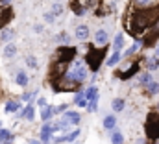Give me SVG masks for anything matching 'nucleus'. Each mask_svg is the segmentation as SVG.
<instances>
[{"instance_id":"obj_5","label":"nucleus","mask_w":159,"mask_h":144,"mask_svg":"<svg viewBox=\"0 0 159 144\" xmlns=\"http://www.w3.org/2000/svg\"><path fill=\"white\" fill-rule=\"evenodd\" d=\"M76 56V50L72 46H59L57 52H56V61L54 63H70Z\"/></svg>"},{"instance_id":"obj_21","label":"nucleus","mask_w":159,"mask_h":144,"mask_svg":"<svg viewBox=\"0 0 159 144\" xmlns=\"http://www.w3.org/2000/svg\"><path fill=\"white\" fill-rule=\"evenodd\" d=\"M115 126H117V118H115L113 115H107V116L104 118V128H106V129H115Z\"/></svg>"},{"instance_id":"obj_14","label":"nucleus","mask_w":159,"mask_h":144,"mask_svg":"<svg viewBox=\"0 0 159 144\" xmlns=\"http://www.w3.org/2000/svg\"><path fill=\"white\" fill-rule=\"evenodd\" d=\"M15 81H17L20 87H26L30 79H28V74H26L24 70H19V72H17V76H15Z\"/></svg>"},{"instance_id":"obj_40","label":"nucleus","mask_w":159,"mask_h":144,"mask_svg":"<svg viewBox=\"0 0 159 144\" xmlns=\"http://www.w3.org/2000/svg\"><path fill=\"white\" fill-rule=\"evenodd\" d=\"M9 2H11V0H0V4H2V6H6V7L9 6Z\"/></svg>"},{"instance_id":"obj_38","label":"nucleus","mask_w":159,"mask_h":144,"mask_svg":"<svg viewBox=\"0 0 159 144\" xmlns=\"http://www.w3.org/2000/svg\"><path fill=\"white\" fill-rule=\"evenodd\" d=\"M135 2H137V4H139V6H143V7H144V6H148V4H150V0H135Z\"/></svg>"},{"instance_id":"obj_24","label":"nucleus","mask_w":159,"mask_h":144,"mask_svg":"<svg viewBox=\"0 0 159 144\" xmlns=\"http://www.w3.org/2000/svg\"><path fill=\"white\" fill-rule=\"evenodd\" d=\"M122 44H124V35H122V34H117L115 41H113V52H120Z\"/></svg>"},{"instance_id":"obj_45","label":"nucleus","mask_w":159,"mask_h":144,"mask_svg":"<svg viewBox=\"0 0 159 144\" xmlns=\"http://www.w3.org/2000/svg\"><path fill=\"white\" fill-rule=\"evenodd\" d=\"M157 107H159V104H157Z\"/></svg>"},{"instance_id":"obj_9","label":"nucleus","mask_w":159,"mask_h":144,"mask_svg":"<svg viewBox=\"0 0 159 144\" xmlns=\"http://www.w3.org/2000/svg\"><path fill=\"white\" fill-rule=\"evenodd\" d=\"M87 37H89V26L80 24L78 28H76V39H78V41H85Z\"/></svg>"},{"instance_id":"obj_17","label":"nucleus","mask_w":159,"mask_h":144,"mask_svg":"<svg viewBox=\"0 0 159 144\" xmlns=\"http://www.w3.org/2000/svg\"><path fill=\"white\" fill-rule=\"evenodd\" d=\"M52 116H54V107L44 106V107H43V111H41V120H43V122H48Z\"/></svg>"},{"instance_id":"obj_12","label":"nucleus","mask_w":159,"mask_h":144,"mask_svg":"<svg viewBox=\"0 0 159 144\" xmlns=\"http://www.w3.org/2000/svg\"><path fill=\"white\" fill-rule=\"evenodd\" d=\"M83 96H85V100H87V102H91V100H94V98L98 96V89H96L94 85H91L89 89H85V91H83Z\"/></svg>"},{"instance_id":"obj_3","label":"nucleus","mask_w":159,"mask_h":144,"mask_svg":"<svg viewBox=\"0 0 159 144\" xmlns=\"http://www.w3.org/2000/svg\"><path fill=\"white\" fill-rule=\"evenodd\" d=\"M87 72H89V69L85 67V63H83V61H74V63H72V67L65 72V78H69V79H72V81H76V83L80 85L81 81H85V79H87Z\"/></svg>"},{"instance_id":"obj_8","label":"nucleus","mask_w":159,"mask_h":144,"mask_svg":"<svg viewBox=\"0 0 159 144\" xmlns=\"http://www.w3.org/2000/svg\"><path fill=\"white\" fill-rule=\"evenodd\" d=\"M107 39H109V35H107L106 30H98V32L94 34V43L100 44V46H106V44H107Z\"/></svg>"},{"instance_id":"obj_31","label":"nucleus","mask_w":159,"mask_h":144,"mask_svg":"<svg viewBox=\"0 0 159 144\" xmlns=\"http://www.w3.org/2000/svg\"><path fill=\"white\" fill-rule=\"evenodd\" d=\"M57 126H59V131H69V129H70V122L65 120V118H61V120L57 122Z\"/></svg>"},{"instance_id":"obj_35","label":"nucleus","mask_w":159,"mask_h":144,"mask_svg":"<svg viewBox=\"0 0 159 144\" xmlns=\"http://www.w3.org/2000/svg\"><path fill=\"white\" fill-rule=\"evenodd\" d=\"M67 107H69L67 104H59L57 107H54V115H57V113H65V111H67Z\"/></svg>"},{"instance_id":"obj_22","label":"nucleus","mask_w":159,"mask_h":144,"mask_svg":"<svg viewBox=\"0 0 159 144\" xmlns=\"http://www.w3.org/2000/svg\"><path fill=\"white\" fill-rule=\"evenodd\" d=\"M65 11V6L61 4V2H56V4H52V7H50V13L54 15V17H57V15H61Z\"/></svg>"},{"instance_id":"obj_42","label":"nucleus","mask_w":159,"mask_h":144,"mask_svg":"<svg viewBox=\"0 0 159 144\" xmlns=\"http://www.w3.org/2000/svg\"><path fill=\"white\" fill-rule=\"evenodd\" d=\"M30 144H41V141H32Z\"/></svg>"},{"instance_id":"obj_2","label":"nucleus","mask_w":159,"mask_h":144,"mask_svg":"<svg viewBox=\"0 0 159 144\" xmlns=\"http://www.w3.org/2000/svg\"><path fill=\"white\" fill-rule=\"evenodd\" d=\"M106 48H87V56H85V67L89 69V70L93 72H98L100 69V65L104 63V57H106Z\"/></svg>"},{"instance_id":"obj_30","label":"nucleus","mask_w":159,"mask_h":144,"mask_svg":"<svg viewBox=\"0 0 159 144\" xmlns=\"http://www.w3.org/2000/svg\"><path fill=\"white\" fill-rule=\"evenodd\" d=\"M56 41H57V43H61V44H69L70 37L67 35L65 32H61V34H57V35H56Z\"/></svg>"},{"instance_id":"obj_33","label":"nucleus","mask_w":159,"mask_h":144,"mask_svg":"<svg viewBox=\"0 0 159 144\" xmlns=\"http://www.w3.org/2000/svg\"><path fill=\"white\" fill-rule=\"evenodd\" d=\"M96 109H98V96H96L94 100L87 102V111H89V113H93V111H96Z\"/></svg>"},{"instance_id":"obj_1","label":"nucleus","mask_w":159,"mask_h":144,"mask_svg":"<svg viewBox=\"0 0 159 144\" xmlns=\"http://www.w3.org/2000/svg\"><path fill=\"white\" fill-rule=\"evenodd\" d=\"M159 20V7L156 9H139L137 13H133L129 17V32L131 34H143L148 26L152 24H157Z\"/></svg>"},{"instance_id":"obj_28","label":"nucleus","mask_w":159,"mask_h":144,"mask_svg":"<svg viewBox=\"0 0 159 144\" xmlns=\"http://www.w3.org/2000/svg\"><path fill=\"white\" fill-rule=\"evenodd\" d=\"M159 91V83H156V81H150L148 85H146V92L148 94H156Z\"/></svg>"},{"instance_id":"obj_6","label":"nucleus","mask_w":159,"mask_h":144,"mask_svg":"<svg viewBox=\"0 0 159 144\" xmlns=\"http://www.w3.org/2000/svg\"><path fill=\"white\" fill-rule=\"evenodd\" d=\"M139 61H133L131 65H129V69L128 70H122V72H119V76H120V79H129L131 76H135V74H139Z\"/></svg>"},{"instance_id":"obj_43","label":"nucleus","mask_w":159,"mask_h":144,"mask_svg":"<svg viewBox=\"0 0 159 144\" xmlns=\"http://www.w3.org/2000/svg\"><path fill=\"white\" fill-rule=\"evenodd\" d=\"M0 129H2V122H0Z\"/></svg>"},{"instance_id":"obj_26","label":"nucleus","mask_w":159,"mask_h":144,"mask_svg":"<svg viewBox=\"0 0 159 144\" xmlns=\"http://www.w3.org/2000/svg\"><path fill=\"white\" fill-rule=\"evenodd\" d=\"M2 41H4V43H7V41H11V39H13V37H15V32H13V30H9V28H6V30H2Z\"/></svg>"},{"instance_id":"obj_29","label":"nucleus","mask_w":159,"mask_h":144,"mask_svg":"<svg viewBox=\"0 0 159 144\" xmlns=\"http://www.w3.org/2000/svg\"><path fill=\"white\" fill-rule=\"evenodd\" d=\"M111 142L113 144H124V137H122L120 131H115V133L111 135Z\"/></svg>"},{"instance_id":"obj_20","label":"nucleus","mask_w":159,"mask_h":144,"mask_svg":"<svg viewBox=\"0 0 159 144\" xmlns=\"http://www.w3.org/2000/svg\"><path fill=\"white\" fill-rule=\"evenodd\" d=\"M141 48H143V41L139 39V41H135V43L131 44V48H129V50H126V52H124V57H128V56H131V54H135V52H139Z\"/></svg>"},{"instance_id":"obj_18","label":"nucleus","mask_w":159,"mask_h":144,"mask_svg":"<svg viewBox=\"0 0 159 144\" xmlns=\"http://www.w3.org/2000/svg\"><path fill=\"white\" fill-rule=\"evenodd\" d=\"M146 69H148V72L157 70V69H159V59L156 57V56H152V57H148V59H146Z\"/></svg>"},{"instance_id":"obj_16","label":"nucleus","mask_w":159,"mask_h":144,"mask_svg":"<svg viewBox=\"0 0 159 144\" xmlns=\"http://www.w3.org/2000/svg\"><path fill=\"white\" fill-rule=\"evenodd\" d=\"M137 79H139V83H141L143 87H146L150 81H154V78H152V74H150V72H141Z\"/></svg>"},{"instance_id":"obj_13","label":"nucleus","mask_w":159,"mask_h":144,"mask_svg":"<svg viewBox=\"0 0 159 144\" xmlns=\"http://www.w3.org/2000/svg\"><path fill=\"white\" fill-rule=\"evenodd\" d=\"M34 104H28L26 107L20 111V118H26V120H34Z\"/></svg>"},{"instance_id":"obj_36","label":"nucleus","mask_w":159,"mask_h":144,"mask_svg":"<svg viewBox=\"0 0 159 144\" xmlns=\"http://www.w3.org/2000/svg\"><path fill=\"white\" fill-rule=\"evenodd\" d=\"M43 19H44V22H48V24H52V22L56 20V17H54L52 13H44V17H43Z\"/></svg>"},{"instance_id":"obj_15","label":"nucleus","mask_w":159,"mask_h":144,"mask_svg":"<svg viewBox=\"0 0 159 144\" xmlns=\"http://www.w3.org/2000/svg\"><path fill=\"white\" fill-rule=\"evenodd\" d=\"M11 17H13V9L7 6V7L2 11V15H0V24H7V22L11 20Z\"/></svg>"},{"instance_id":"obj_7","label":"nucleus","mask_w":159,"mask_h":144,"mask_svg":"<svg viewBox=\"0 0 159 144\" xmlns=\"http://www.w3.org/2000/svg\"><path fill=\"white\" fill-rule=\"evenodd\" d=\"M63 118L65 120H69L70 122V126H76V124H80L81 122V115L80 113H76V111H65V115H63Z\"/></svg>"},{"instance_id":"obj_23","label":"nucleus","mask_w":159,"mask_h":144,"mask_svg":"<svg viewBox=\"0 0 159 144\" xmlns=\"http://www.w3.org/2000/svg\"><path fill=\"white\" fill-rule=\"evenodd\" d=\"M111 107H113V111H124V107H126V102H124V98H115L113 100V104H111Z\"/></svg>"},{"instance_id":"obj_32","label":"nucleus","mask_w":159,"mask_h":144,"mask_svg":"<svg viewBox=\"0 0 159 144\" xmlns=\"http://www.w3.org/2000/svg\"><path fill=\"white\" fill-rule=\"evenodd\" d=\"M9 139H13V137H11V131H9V129H0V142H6V141H9Z\"/></svg>"},{"instance_id":"obj_34","label":"nucleus","mask_w":159,"mask_h":144,"mask_svg":"<svg viewBox=\"0 0 159 144\" xmlns=\"http://www.w3.org/2000/svg\"><path fill=\"white\" fill-rule=\"evenodd\" d=\"M26 65H28L30 69H37V59H35L34 56H28V57H26Z\"/></svg>"},{"instance_id":"obj_4","label":"nucleus","mask_w":159,"mask_h":144,"mask_svg":"<svg viewBox=\"0 0 159 144\" xmlns=\"http://www.w3.org/2000/svg\"><path fill=\"white\" fill-rule=\"evenodd\" d=\"M144 131H146V137L148 139H152V141H157L159 139V113H152L146 118Z\"/></svg>"},{"instance_id":"obj_27","label":"nucleus","mask_w":159,"mask_h":144,"mask_svg":"<svg viewBox=\"0 0 159 144\" xmlns=\"http://www.w3.org/2000/svg\"><path fill=\"white\" fill-rule=\"evenodd\" d=\"M120 57H122V56H120V52H113V56L107 59V65H109V67H115V65L120 61Z\"/></svg>"},{"instance_id":"obj_25","label":"nucleus","mask_w":159,"mask_h":144,"mask_svg":"<svg viewBox=\"0 0 159 144\" xmlns=\"http://www.w3.org/2000/svg\"><path fill=\"white\" fill-rule=\"evenodd\" d=\"M74 104L80 106V107H85V106H87V100H85V96H83V91H78V92H76V96H74Z\"/></svg>"},{"instance_id":"obj_19","label":"nucleus","mask_w":159,"mask_h":144,"mask_svg":"<svg viewBox=\"0 0 159 144\" xmlns=\"http://www.w3.org/2000/svg\"><path fill=\"white\" fill-rule=\"evenodd\" d=\"M19 107H20V102H15V100H7L6 102V113H17L19 111Z\"/></svg>"},{"instance_id":"obj_37","label":"nucleus","mask_w":159,"mask_h":144,"mask_svg":"<svg viewBox=\"0 0 159 144\" xmlns=\"http://www.w3.org/2000/svg\"><path fill=\"white\" fill-rule=\"evenodd\" d=\"M74 13H76V15H83V13H85V9H83V6H78V4L74 2Z\"/></svg>"},{"instance_id":"obj_44","label":"nucleus","mask_w":159,"mask_h":144,"mask_svg":"<svg viewBox=\"0 0 159 144\" xmlns=\"http://www.w3.org/2000/svg\"><path fill=\"white\" fill-rule=\"evenodd\" d=\"M54 2H61V0H54Z\"/></svg>"},{"instance_id":"obj_41","label":"nucleus","mask_w":159,"mask_h":144,"mask_svg":"<svg viewBox=\"0 0 159 144\" xmlns=\"http://www.w3.org/2000/svg\"><path fill=\"white\" fill-rule=\"evenodd\" d=\"M154 56H156V57H157V59H159V44H157V46H156V52H154Z\"/></svg>"},{"instance_id":"obj_11","label":"nucleus","mask_w":159,"mask_h":144,"mask_svg":"<svg viewBox=\"0 0 159 144\" xmlns=\"http://www.w3.org/2000/svg\"><path fill=\"white\" fill-rule=\"evenodd\" d=\"M52 141V131H50V124H44L41 129V142H50Z\"/></svg>"},{"instance_id":"obj_39","label":"nucleus","mask_w":159,"mask_h":144,"mask_svg":"<svg viewBox=\"0 0 159 144\" xmlns=\"http://www.w3.org/2000/svg\"><path fill=\"white\" fill-rule=\"evenodd\" d=\"M37 106H39V107H44V106H46V100H44V98H39V100H37Z\"/></svg>"},{"instance_id":"obj_10","label":"nucleus","mask_w":159,"mask_h":144,"mask_svg":"<svg viewBox=\"0 0 159 144\" xmlns=\"http://www.w3.org/2000/svg\"><path fill=\"white\" fill-rule=\"evenodd\" d=\"M15 56H17V46H15L13 43H7L6 48H4V57H6V59H11V57H15Z\"/></svg>"}]
</instances>
